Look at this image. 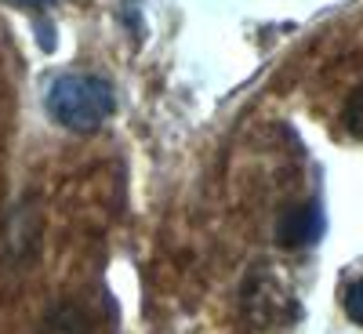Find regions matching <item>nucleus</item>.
<instances>
[{
	"mask_svg": "<svg viewBox=\"0 0 363 334\" xmlns=\"http://www.w3.org/2000/svg\"><path fill=\"white\" fill-rule=\"evenodd\" d=\"M4 4H11V8H44L48 0H4Z\"/></svg>",
	"mask_w": 363,
	"mask_h": 334,
	"instance_id": "obj_7",
	"label": "nucleus"
},
{
	"mask_svg": "<svg viewBox=\"0 0 363 334\" xmlns=\"http://www.w3.org/2000/svg\"><path fill=\"white\" fill-rule=\"evenodd\" d=\"M345 313H349L356 323H363V280H356V284L345 291Z\"/></svg>",
	"mask_w": 363,
	"mask_h": 334,
	"instance_id": "obj_6",
	"label": "nucleus"
},
{
	"mask_svg": "<svg viewBox=\"0 0 363 334\" xmlns=\"http://www.w3.org/2000/svg\"><path fill=\"white\" fill-rule=\"evenodd\" d=\"M345 124H349L352 135L363 138V84L352 91V99H349V106H345Z\"/></svg>",
	"mask_w": 363,
	"mask_h": 334,
	"instance_id": "obj_5",
	"label": "nucleus"
},
{
	"mask_svg": "<svg viewBox=\"0 0 363 334\" xmlns=\"http://www.w3.org/2000/svg\"><path fill=\"white\" fill-rule=\"evenodd\" d=\"M44 106H48L55 124H62V128H69L77 135H91L113 116L116 95H113V84L102 80V77L66 73V77L51 80Z\"/></svg>",
	"mask_w": 363,
	"mask_h": 334,
	"instance_id": "obj_1",
	"label": "nucleus"
},
{
	"mask_svg": "<svg viewBox=\"0 0 363 334\" xmlns=\"http://www.w3.org/2000/svg\"><path fill=\"white\" fill-rule=\"evenodd\" d=\"M247 313L258 327H284L294 316V301L291 294L269 277V272H258V277L247 284Z\"/></svg>",
	"mask_w": 363,
	"mask_h": 334,
	"instance_id": "obj_2",
	"label": "nucleus"
},
{
	"mask_svg": "<svg viewBox=\"0 0 363 334\" xmlns=\"http://www.w3.org/2000/svg\"><path fill=\"white\" fill-rule=\"evenodd\" d=\"M323 233V215L316 204H298V207H287L284 218L277 222V240L284 247H306V244H316Z\"/></svg>",
	"mask_w": 363,
	"mask_h": 334,
	"instance_id": "obj_3",
	"label": "nucleus"
},
{
	"mask_svg": "<svg viewBox=\"0 0 363 334\" xmlns=\"http://www.w3.org/2000/svg\"><path fill=\"white\" fill-rule=\"evenodd\" d=\"M37 334H95L84 316L80 306H73V301H58V306L48 309V316L40 320V330Z\"/></svg>",
	"mask_w": 363,
	"mask_h": 334,
	"instance_id": "obj_4",
	"label": "nucleus"
}]
</instances>
